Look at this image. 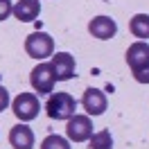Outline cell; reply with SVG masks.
I'll use <instances>...</instances> for the list:
<instances>
[{
	"mask_svg": "<svg viewBox=\"0 0 149 149\" xmlns=\"http://www.w3.org/2000/svg\"><path fill=\"white\" fill-rule=\"evenodd\" d=\"M11 14H14V5H11L9 0H0V23L7 20Z\"/></svg>",
	"mask_w": 149,
	"mask_h": 149,
	"instance_id": "2e32d148",
	"label": "cell"
},
{
	"mask_svg": "<svg viewBox=\"0 0 149 149\" xmlns=\"http://www.w3.org/2000/svg\"><path fill=\"white\" fill-rule=\"evenodd\" d=\"M25 52L36 61H43L54 54V38L47 32H32L25 38Z\"/></svg>",
	"mask_w": 149,
	"mask_h": 149,
	"instance_id": "7a4b0ae2",
	"label": "cell"
},
{
	"mask_svg": "<svg viewBox=\"0 0 149 149\" xmlns=\"http://www.w3.org/2000/svg\"><path fill=\"white\" fill-rule=\"evenodd\" d=\"M54 81L56 77H54V70H52V63H38L29 74V84L38 95H50L54 91Z\"/></svg>",
	"mask_w": 149,
	"mask_h": 149,
	"instance_id": "277c9868",
	"label": "cell"
},
{
	"mask_svg": "<svg viewBox=\"0 0 149 149\" xmlns=\"http://www.w3.org/2000/svg\"><path fill=\"white\" fill-rule=\"evenodd\" d=\"M88 32H91L95 38H100V41H109V38L115 36L118 23H115L111 16H95V18L88 23Z\"/></svg>",
	"mask_w": 149,
	"mask_h": 149,
	"instance_id": "ba28073f",
	"label": "cell"
},
{
	"mask_svg": "<svg viewBox=\"0 0 149 149\" xmlns=\"http://www.w3.org/2000/svg\"><path fill=\"white\" fill-rule=\"evenodd\" d=\"M131 74H133V79H136L138 84H149V63L138 68V70H133Z\"/></svg>",
	"mask_w": 149,
	"mask_h": 149,
	"instance_id": "9a60e30c",
	"label": "cell"
},
{
	"mask_svg": "<svg viewBox=\"0 0 149 149\" xmlns=\"http://www.w3.org/2000/svg\"><path fill=\"white\" fill-rule=\"evenodd\" d=\"M127 63H129L131 72L149 63V43L147 41H136V43H131L129 50H127Z\"/></svg>",
	"mask_w": 149,
	"mask_h": 149,
	"instance_id": "30bf717a",
	"label": "cell"
},
{
	"mask_svg": "<svg viewBox=\"0 0 149 149\" xmlns=\"http://www.w3.org/2000/svg\"><path fill=\"white\" fill-rule=\"evenodd\" d=\"M41 14V2L38 0H18L14 2V16L20 23H32Z\"/></svg>",
	"mask_w": 149,
	"mask_h": 149,
	"instance_id": "8fae6325",
	"label": "cell"
},
{
	"mask_svg": "<svg viewBox=\"0 0 149 149\" xmlns=\"http://www.w3.org/2000/svg\"><path fill=\"white\" fill-rule=\"evenodd\" d=\"M88 149H113V136L109 129H102L93 133L88 140Z\"/></svg>",
	"mask_w": 149,
	"mask_h": 149,
	"instance_id": "4fadbf2b",
	"label": "cell"
},
{
	"mask_svg": "<svg viewBox=\"0 0 149 149\" xmlns=\"http://www.w3.org/2000/svg\"><path fill=\"white\" fill-rule=\"evenodd\" d=\"M77 111V102L70 93H50L45 102V113L52 120H70Z\"/></svg>",
	"mask_w": 149,
	"mask_h": 149,
	"instance_id": "6da1fadb",
	"label": "cell"
},
{
	"mask_svg": "<svg viewBox=\"0 0 149 149\" xmlns=\"http://www.w3.org/2000/svg\"><path fill=\"white\" fill-rule=\"evenodd\" d=\"M41 149H72V147H70V140H68V138L56 136V133H50V136L43 138Z\"/></svg>",
	"mask_w": 149,
	"mask_h": 149,
	"instance_id": "5bb4252c",
	"label": "cell"
},
{
	"mask_svg": "<svg viewBox=\"0 0 149 149\" xmlns=\"http://www.w3.org/2000/svg\"><path fill=\"white\" fill-rule=\"evenodd\" d=\"M65 136H68L70 142H86V140H91V136H93L91 115H77V113H74L72 118L68 120Z\"/></svg>",
	"mask_w": 149,
	"mask_h": 149,
	"instance_id": "5b68a950",
	"label": "cell"
},
{
	"mask_svg": "<svg viewBox=\"0 0 149 149\" xmlns=\"http://www.w3.org/2000/svg\"><path fill=\"white\" fill-rule=\"evenodd\" d=\"M81 106H84L86 115H102L106 111V106H109V100H106V95L104 91L100 88H86L84 91V97H81Z\"/></svg>",
	"mask_w": 149,
	"mask_h": 149,
	"instance_id": "8992f818",
	"label": "cell"
},
{
	"mask_svg": "<svg viewBox=\"0 0 149 149\" xmlns=\"http://www.w3.org/2000/svg\"><path fill=\"white\" fill-rule=\"evenodd\" d=\"M9 145L14 149H34V131L25 122H20L9 131Z\"/></svg>",
	"mask_w": 149,
	"mask_h": 149,
	"instance_id": "9c48e42d",
	"label": "cell"
},
{
	"mask_svg": "<svg viewBox=\"0 0 149 149\" xmlns=\"http://www.w3.org/2000/svg\"><path fill=\"white\" fill-rule=\"evenodd\" d=\"M129 29H131V34L136 38H140V41L149 38V14H136L129 20Z\"/></svg>",
	"mask_w": 149,
	"mask_h": 149,
	"instance_id": "7c38bea8",
	"label": "cell"
},
{
	"mask_svg": "<svg viewBox=\"0 0 149 149\" xmlns=\"http://www.w3.org/2000/svg\"><path fill=\"white\" fill-rule=\"evenodd\" d=\"M52 70H54V77L56 81H68V79H72L74 77V68H77V63H74V56L68 54V52H56V54H52Z\"/></svg>",
	"mask_w": 149,
	"mask_h": 149,
	"instance_id": "52a82bcc",
	"label": "cell"
},
{
	"mask_svg": "<svg viewBox=\"0 0 149 149\" xmlns=\"http://www.w3.org/2000/svg\"><path fill=\"white\" fill-rule=\"evenodd\" d=\"M11 111L20 122H32L41 111V102L34 93H20L14 102H11Z\"/></svg>",
	"mask_w": 149,
	"mask_h": 149,
	"instance_id": "3957f363",
	"label": "cell"
},
{
	"mask_svg": "<svg viewBox=\"0 0 149 149\" xmlns=\"http://www.w3.org/2000/svg\"><path fill=\"white\" fill-rule=\"evenodd\" d=\"M11 104V100H9V91L5 88V86H0V113L2 111H7V106Z\"/></svg>",
	"mask_w": 149,
	"mask_h": 149,
	"instance_id": "e0dca14e",
	"label": "cell"
}]
</instances>
